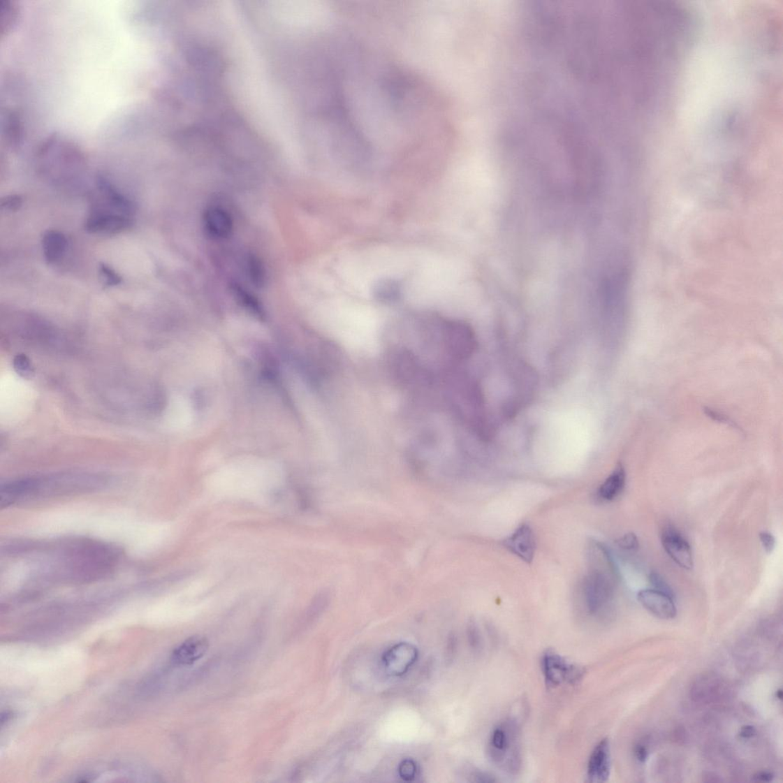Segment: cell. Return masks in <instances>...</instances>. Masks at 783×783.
<instances>
[{"label": "cell", "mask_w": 783, "mask_h": 783, "mask_svg": "<svg viewBox=\"0 0 783 783\" xmlns=\"http://www.w3.org/2000/svg\"><path fill=\"white\" fill-rule=\"evenodd\" d=\"M103 479L87 474H61L13 481L10 493L15 504L35 499L87 493L101 487Z\"/></svg>", "instance_id": "obj_1"}, {"label": "cell", "mask_w": 783, "mask_h": 783, "mask_svg": "<svg viewBox=\"0 0 783 783\" xmlns=\"http://www.w3.org/2000/svg\"><path fill=\"white\" fill-rule=\"evenodd\" d=\"M520 726L513 718H506L492 730L487 745L490 761L508 775H518L522 768Z\"/></svg>", "instance_id": "obj_2"}, {"label": "cell", "mask_w": 783, "mask_h": 783, "mask_svg": "<svg viewBox=\"0 0 783 783\" xmlns=\"http://www.w3.org/2000/svg\"><path fill=\"white\" fill-rule=\"evenodd\" d=\"M583 583V597L589 615L599 617L615 595L617 569L615 562H592Z\"/></svg>", "instance_id": "obj_3"}, {"label": "cell", "mask_w": 783, "mask_h": 783, "mask_svg": "<svg viewBox=\"0 0 783 783\" xmlns=\"http://www.w3.org/2000/svg\"><path fill=\"white\" fill-rule=\"evenodd\" d=\"M541 668L546 685L552 689L562 685H575L585 675L583 667L571 663L553 650H547L543 654Z\"/></svg>", "instance_id": "obj_4"}, {"label": "cell", "mask_w": 783, "mask_h": 783, "mask_svg": "<svg viewBox=\"0 0 783 783\" xmlns=\"http://www.w3.org/2000/svg\"><path fill=\"white\" fill-rule=\"evenodd\" d=\"M661 541L666 553L678 566L685 570L693 569L691 548L680 531L672 525H666L661 531Z\"/></svg>", "instance_id": "obj_5"}, {"label": "cell", "mask_w": 783, "mask_h": 783, "mask_svg": "<svg viewBox=\"0 0 783 783\" xmlns=\"http://www.w3.org/2000/svg\"><path fill=\"white\" fill-rule=\"evenodd\" d=\"M418 652L413 644L400 643L386 651L382 657L385 672L393 677L406 674L417 661Z\"/></svg>", "instance_id": "obj_6"}, {"label": "cell", "mask_w": 783, "mask_h": 783, "mask_svg": "<svg viewBox=\"0 0 783 783\" xmlns=\"http://www.w3.org/2000/svg\"><path fill=\"white\" fill-rule=\"evenodd\" d=\"M132 224L131 217L92 208L85 228L92 233L115 234L130 228Z\"/></svg>", "instance_id": "obj_7"}, {"label": "cell", "mask_w": 783, "mask_h": 783, "mask_svg": "<svg viewBox=\"0 0 783 783\" xmlns=\"http://www.w3.org/2000/svg\"><path fill=\"white\" fill-rule=\"evenodd\" d=\"M637 600L652 615L661 620H672L677 615L675 599L656 589H643L637 593Z\"/></svg>", "instance_id": "obj_8"}, {"label": "cell", "mask_w": 783, "mask_h": 783, "mask_svg": "<svg viewBox=\"0 0 783 783\" xmlns=\"http://www.w3.org/2000/svg\"><path fill=\"white\" fill-rule=\"evenodd\" d=\"M504 546L521 560L530 564L536 550V536L529 525L522 524L513 534L503 541Z\"/></svg>", "instance_id": "obj_9"}, {"label": "cell", "mask_w": 783, "mask_h": 783, "mask_svg": "<svg viewBox=\"0 0 783 783\" xmlns=\"http://www.w3.org/2000/svg\"><path fill=\"white\" fill-rule=\"evenodd\" d=\"M611 770V754L610 742L605 738L597 744L589 757L587 776L589 781L594 783L607 782Z\"/></svg>", "instance_id": "obj_10"}, {"label": "cell", "mask_w": 783, "mask_h": 783, "mask_svg": "<svg viewBox=\"0 0 783 783\" xmlns=\"http://www.w3.org/2000/svg\"><path fill=\"white\" fill-rule=\"evenodd\" d=\"M209 642L204 636H193L179 645L173 652V661L181 666H190L205 656Z\"/></svg>", "instance_id": "obj_11"}, {"label": "cell", "mask_w": 783, "mask_h": 783, "mask_svg": "<svg viewBox=\"0 0 783 783\" xmlns=\"http://www.w3.org/2000/svg\"><path fill=\"white\" fill-rule=\"evenodd\" d=\"M204 224L210 235L216 239L227 238L233 230L230 214L220 207L212 206L206 210Z\"/></svg>", "instance_id": "obj_12"}, {"label": "cell", "mask_w": 783, "mask_h": 783, "mask_svg": "<svg viewBox=\"0 0 783 783\" xmlns=\"http://www.w3.org/2000/svg\"><path fill=\"white\" fill-rule=\"evenodd\" d=\"M68 240L66 236L57 230L47 231L43 238V249L45 261L48 263L58 262L66 254Z\"/></svg>", "instance_id": "obj_13"}, {"label": "cell", "mask_w": 783, "mask_h": 783, "mask_svg": "<svg viewBox=\"0 0 783 783\" xmlns=\"http://www.w3.org/2000/svg\"><path fill=\"white\" fill-rule=\"evenodd\" d=\"M626 483V472L622 464H618L597 490V497L603 502H612L622 493Z\"/></svg>", "instance_id": "obj_14"}, {"label": "cell", "mask_w": 783, "mask_h": 783, "mask_svg": "<svg viewBox=\"0 0 783 783\" xmlns=\"http://www.w3.org/2000/svg\"><path fill=\"white\" fill-rule=\"evenodd\" d=\"M372 293L379 302L392 304L400 300L402 286L397 280L383 279L374 285Z\"/></svg>", "instance_id": "obj_15"}, {"label": "cell", "mask_w": 783, "mask_h": 783, "mask_svg": "<svg viewBox=\"0 0 783 783\" xmlns=\"http://www.w3.org/2000/svg\"><path fill=\"white\" fill-rule=\"evenodd\" d=\"M174 423L177 427L185 429L193 423V409L191 401L180 397L174 403Z\"/></svg>", "instance_id": "obj_16"}, {"label": "cell", "mask_w": 783, "mask_h": 783, "mask_svg": "<svg viewBox=\"0 0 783 783\" xmlns=\"http://www.w3.org/2000/svg\"><path fill=\"white\" fill-rule=\"evenodd\" d=\"M248 268L250 278L254 284L261 286L265 280V271L262 263L256 257H250L248 261Z\"/></svg>", "instance_id": "obj_17"}, {"label": "cell", "mask_w": 783, "mask_h": 783, "mask_svg": "<svg viewBox=\"0 0 783 783\" xmlns=\"http://www.w3.org/2000/svg\"><path fill=\"white\" fill-rule=\"evenodd\" d=\"M398 771L403 780L409 782L414 780L416 777L417 765L411 759H406L400 764Z\"/></svg>", "instance_id": "obj_18"}, {"label": "cell", "mask_w": 783, "mask_h": 783, "mask_svg": "<svg viewBox=\"0 0 783 783\" xmlns=\"http://www.w3.org/2000/svg\"><path fill=\"white\" fill-rule=\"evenodd\" d=\"M650 583L653 587V589L664 592L670 597H673L675 599V595L672 587H670L666 583V580L661 577L657 572H652L649 576Z\"/></svg>", "instance_id": "obj_19"}, {"label": "cell", "mask_w": 783, "mask_h": 783, "mask_svg": "<svg viewBox=\"0 0 783 783\" xmlns=\"http://www.w3.org/2000/svg\"><path fill=\"white\" fill-rule=\"evenodd\" d=\"M100 272L104 284L108 286H118L121 284V281H122V279H121L118 274L107 265L102 264L100 266Z\"/></svg>", "instance_id": "obj_20"}, {"label": "cell", "mask_w": 783, "mask_h": 783, "mask_svg": "<svg viewBox=\"0 0 783 783\" xmlns=\"http://www.w3.org/2000/svg\"><path fill=\"white\" fill-rule=\"evenodd\" d=\"M616 543L625 551H636L640 546L638 538L634 532H629V534L620 538L617 540Z\"/></svg>", "instance_id": "obj_21"}, {"label": "cell", "mask_w": 783, "mask_h": 783, "mask_svg": "<svg viewBox=\"0 0 783 783\" xmlns=\"http://www.w3.org/2000/svg\"><path fill=\"white\" fill-rule=\"evenodd\" d=\"M759 536H760V540L765 552L768 554L772 553L775 550V547H776V539H775L774 536L769 532L763 531L761 532Z\"/></svg>", "instance_id": "obj_22"}, {"label": "cell", "mask_w": 783, "mask_h": 783, "mask_svg": "<svg viewBox=\"0 0 783 783\" xmlns=\"http://www.w3.org/2000/svg\"><path fill=\"white\" fill-rule=\"evenodd\" d=\"M14 363L15 368L17 369L20 374L28 376L32 373L31 363L27 358L18 356L15 358Z\"/></svg>", "instance_id": "obj_23"}, {"label": "cell", "mask_w": 783, "mask_h": 783, "mask_svg": "<svg viewBox=\"0 0 783 783\" xmlns=\"http://www.w3.org/2000/svg\"><path fill=\"white\" fill-rule=\"evenodd\" d=\"M22 205V200L19 196H10L2 200V207L7 211L16 212Z\"/></svg>", "instance_id": "obj_24"}, {"label": "cell", "mask_w": 783, "mask_h": 783, "mask_svg": "<svg viewBox=\"0 0 783 783\" xmlns=\"http://www.w3.org/2000/svg\"><path fill=\"white\" fill-rule=\"evenodd\" d=\"M469 633L470 641L473 647L476 649L480 648L481 645V636L479 634L477 627H476L475 625H471L469 629Z\"/></svg>", "instance_id": "obj_25"}, {"label": "cell", "mask_w": 783, "mask_h": 783, "mask_svg": "<svg viewBox=\"0 0 783 783\" xmlns=\"http://www.w3.org/2000/svg\"><path fill=\"white\" fill-rule=\"evenodd\" d=\"M634 754L637 760L643 763L647 761L648 752L647 748L642 745H636L634 748Z\"/></svg>", "instance_id": "obj_26"}, {"label": "cell", "mask_w": 783, "mask_h": 783, "mask_svg": "<svg viewBox=\"0 0 783 783\" xmlns=\"http://www.w3.org/2000/svg\"><path fill=\"white\" fill-rule=\"evenodd\" d=\"M756 729L754 726L750 725L742 726L740 731V736L745 739L752 738L756 736Z\"/></svg>", "instance_id": "obj_27"}, {"label": "cell", "mask_w": 783, "mask_h": 783, "mask_svg": "<svg viewBox=\"0 0 783 783\" xmlns=\"http://www.w3.org/2000/svg\"><path fill=\"white\" fill-rule=\"evenodd\" d=\"M773 780V775L770 772L761 771L756 773L753 777L755 782H770Z\"/></svg>", "instance_id": "obj_28"}, {"label": "cell", "mask_w": 783, "mask_h": 783, "mask_svg": "<svg viewBox=\"0 0 783 783\" xmlns=\"http://www.w3.org/2000/svg\"><path fill=\"white\" fill-rule=\"evenodd\" d=\"M777 698H778L779 699H780V700L782 699V690H779V691H777Z\"/></svg>", "instance_id": "obj_29"}]
</instances>
